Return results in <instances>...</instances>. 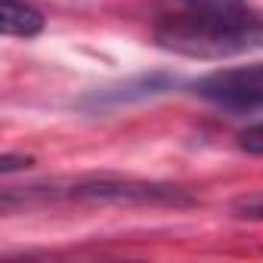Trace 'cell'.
<instances>
[{"instance_id":"1","label":"cell","mask_w":263,"mask_h":263,"mask_svg":"<svg viewBox=\"0 0 263 263\" xmlns=\"http://www.w3.org/2000/svg\"><path fill=\"white\" fill-rule=\"evenodd\" d=\"M155 44L189 59H229L263 50V16L248 0H183L155 25Z\"/></svg>"},{"instance_id":"2","label":"cell","mask_w":263,"mask_h":263,"mask_svg":"<svg viewBox=\"0 0 263 263\" xmlns=\"http://www.w3.org/2000/svg\"><path fill=\"white\" fill-rule=\"evenodd\" d=\"M28 198H68V201H93V204H174L186 208L195 198L167 183H146V180H118V177H90V180H74V183H53V186H31L22 192V201Z\"/></svg>"},{"instance_id":"3","label":"cell","mask_w":263,"mask_h":263,"mask_svg":"<svg viewBox=\"0 0 263 263\" xmlns=\"http://www.w3.org/2000/svg\"><path fill=\"white\" fill-rule=\"evenodd\" d=\"M192 93L226 111H260L263 108V62L211 71L192 84Z\"/></svg>"},{"instance_id":"4","label":"cell","mask_w":263,"mask_h":263,"mask_svg":"<svg viewBox=\"0 0 263 263\" xmlns=\"http://www.w3.org/2000/svg\"><path fill=\"white\" fill-rule=\"evenodd\" d=\"M47 19L28 0H0V31L7 37H37Z\"/></svg>"},{"instance_id":"5","label":"cell","mask_w":263,"mask_h":263,"mask_svg":"<svg viewBox=\"0 0 263 263\" xmlns=\"http://www.w3.org/2000/svg\"><path fill=\"white\" fill-rule=\"evenodd\" d=\"M232 211H235V217H245V220H263V192H251V195L235 198Z\"/></svg>"},{"instance_id":"6","label":"cell","mask_w":263,"mask_h":263,"mask_svg":"<svg viewBox=\"0 0 263 263\" xmlns=\"http://www.w3.org/2000/svg\"><path fill=\"white\" fill-rule=\"evenodd\" d=\"M238 146H241L248 155H263V121L241 130V134H238Z\"/></svg>"},{"instance_id":"7","label":"cell","mask_w":263,"mask_h":263,"mask_svg":"<svg viewBox=\"0 0 263 263\" xmlns=\"http://www.w3.org/2000/svg\"><path fill=\"white\" fill-rule=\"evenodd\" d=\"M28 164H31V158H25V155H4V158H0V171H4V174H13V171L28 167Z\"/></svg>"}]
</instances>
